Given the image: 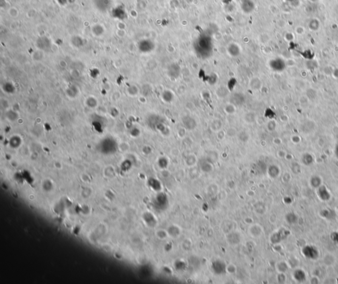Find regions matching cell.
I'll return each instance as SVG.
<instances>
[{"label":"cell","mask_w":338,"mask_h":284,"mask_svg":"<svg viewBox=\"0 0 338 284\" xmlns=\"http://www.w3.org/2000/svg\"><path fill=\"white\" fill-rule=\"evenodd\" d=\"M318 194L320 199L324 201L328 200L329 199V197H330L328 191L326 189V188L324 186L320 187L319 189H318Z\"/></svg>","instance_id":"3"},{"label":"cell","mask_w":338,"mask_h":284,"mask_svg":"<svg viewBox=\"0 0 338 284\" xmlns=\"http://www.w3.org/2000/svg\"><path fill=\"white\" fill-rule=\"evenodd\" d=\"M2 90L7 94H12L15 92V87L11 82H6L4 85H2Z\"/></svg>","instance_id":"4"},{"label":"cell","mask_w":338,"mask_h":284,"mask_svg":"<svg viewBox=\"0 0 338 284\" xmlns=\"http://www.w3.org/2000/svg\"><path fill=\"white\" fill-rule=\"evenodd\" d=\"M244 121L246 123H254V121H255V115L254 114V113L248 112L245 114V115H244Z\"/></svg>","instance_id":"11"},{"label":"cell","mask_w":338,"mask_h":284,"mask_svg":"<svg viewBox=\"0 0 338 284\" xmlns=\"http://www.w3.org/2000/svg\"><path fill=\"white\" fill-rule=\"evenodd\" d=\"M224 110L228 114H233L236 111V108L234 105L230 103L225 106Z\"/></svg>","instance_id":"12"},{"label":"cell","mask_w":338,"mask_h":284,"mask_svg":"<svg viewBox=\"0 0 338 284\" xmlns=\"http://www.w3.org/2000/svg\"><path fill=\"white\" fill-rule=\"evenodd\" d=\"M303 162L307 165L311 164L312 162V157L309 154H305L303 156Z\"/></svg>","instance_id":"15"},{"label":"cell","mask_w":338,"mask_h":284,"mask_svg":"<svg viewBox=\"0 0 338 284\" xmlns=\"http://www.w3.org/2000/svg\"><path fill=\"white\" fill-rule=\"evenodd\" d=\"M85 103H86L87 106L88 107H89V108H90V109L96 108V107H97L98 106L97 100H96L95 98L91 97V96L87 98L86 101H85Z\"/></svg>","instance_id":"6"},{"label":"cell","mask_w":338,"mask_h":284,"mask_svg":"<svg viewBox=\"0 0 338 284\" xmlns=\"http://www.w3.org/2000/svg\"><path fill=\"white\" fill-rule=\"evenodd\" d=\"M79 94V90L78 89V87L75 85H72V86H70L67 88V95H68V97H70L71 98H75L76 96H78V95Z\"/></svg>","instance_id":"5"},{"label":"cell","mask_w":338,"mask_h":284,"mask_svg":"<svg viewBox=\"0 0 338 284\" xmlns=\"http://www.w3.org/2000/svg\"><path fill=\"white\" fill-rule=\"evenodd\" d=\"M128 92L129 93V94L131 95H136L137 94V93H138V89H137V87L135 86V85H132V86L128 87Z\"/></svg>","instance_id":"14"},{"label":"cell","mask_w":338,"mask_h":284,"mask_svg":"<svg viewBox=\"0 0 338 284\" xmlns=\"http://www.w3.org/2000/svg\"><path fill=\"white\" fill-rule=\"evenodd\" d=\"M163 97V100L165 102H170L174 98V95H173L172 92H170V91H165L163 93L162 95Z\"/></svg>","instance_id":"9"},{"label":"cell","mask_w":338,"mask_h":284,"mask_svg":"<svg viewBox=\"0 0 338 284\" xmlns=\"http://www.w3.org/2000/svg\"><path fill=\"white\" fill-rule=\"evenodd\" d=\"M21 140L19 137H13L10 139V145L12 146L13 148H17L21 145Z\"/></svg>","instance_id":"10"},{"label":"cell","mask_w":338,"mask_h":284,"mask_svg":"<svg viewBox=\"0 0 338 284\" xmlns=\"http://www.w3.org/2000/svg\"><path fill=\"white\" fill-rule=\"evenodd\" d=\"M287 219L288 223H295L296 221V216L294 213H290L287 216Z\"/></svg>","instance_id":"16"},{"label":"cell","mask_w":338,"mask_h":284,"mask_svg":"<svg viewBox=\"0 0 338 284\" xmlns=\"http://www.w3.org/2000/svg\"><path fill=\"white\" fill-rule=\"evenodd\" d=\"M222 127L221 121L219 119H214L211 124V128L213 131H219Z\"/></svg>","instance_id":"8"},{"label":"cell","mask_w":338,"mask_h":284,"mask_svg":"<svg viewBox=\"0 0 338 284\" xmlns=\"http://www.w3.org/2000/svg\"><path fill=\"white\" fill-rule=\"evenodd\" d=\"M332 240H333V241H334L335 242H338V233H332Z\"/></svg>","instance_id":"17"},{"label":"cell","mask_w":338,"mask_h":284,"mask_svg":"<svg viewBox=\"0 0 338 284\" xmlns=\"http://www.w3.org/2000/svg\"><path fill=\"white\" fill-rule=\"evenodd\" d=\"M336 154H337V156H338V145H337V148H336Z\"/></svg>","instance_id":"18"},{"label":"cell","mask_w":338,"mask_h":284,"mask_svg":"<svg viewBox=\"0 0 338 284\" xmlns=\"http://www.w3.org/2000/svg\"><path fill=\"white\" fill-rule=\"evenodd\" d=\"M294 277L299 282H303L306 279V275L303 270H297L294 272Z\"/></svg>","instance_id":"7"},{"label":"cell","mask_w":338,"mask_h":284,"mask_svg":"<svg viewBox=\"0 0 338 284\" xmlns=\"http://www.w3.org/2000/svg\"><path fill=\"white\" fill-rule=\"evenodd\" d=\"M321 184V180L318 177H314L311 179V185L314 187H320Z\"/></svg>","instance_id":"13"},{"label":"cell","mask_w":338,"mask_h":284,"mask_svg":"<svg viewBox=\"0 0 338 284\" xmlns=\"http://www.w3.org/2000/svg\"><path fill=\"white\" fill-rule=\"evenodd\" d=\"M303 253L305 257L310 259H314L318 258V252L317 249L312 246H306L303 249Z\"/></svg>","instance_id":"1"},{"label":"cell","mask_w":338,"mask_h":284,"mask_svg":"<svg viewBox=\"0 0 338 284\" xmlns=\"http://www.w3.org/2000/svg\"><path fill=\"white\" fill-rule=\"evenodd\" d=\"M182 121H183V123H184V125H185L186 129H192L196 126V121H195V120L193 118H192L190 117H188V116L184 117L183 118Z\"/></svg>","instance_id":"2"}]
</instances>
